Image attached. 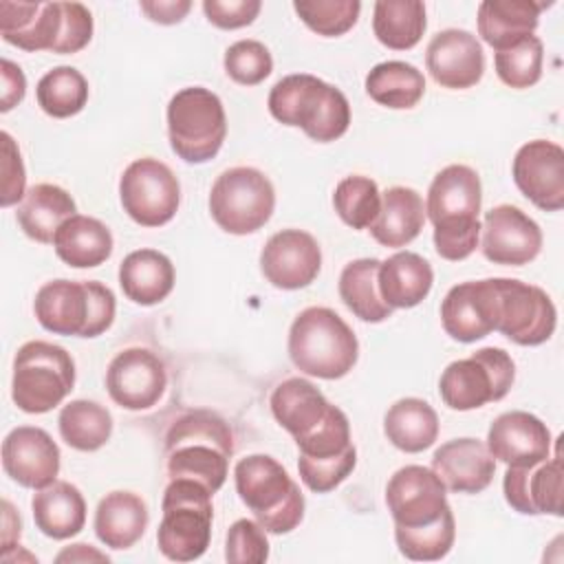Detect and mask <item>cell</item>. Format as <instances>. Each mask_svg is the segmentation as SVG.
Wrapping results in <instances>:
<instances>
[{
	"label": "cell",
	"mask_w": 564,
	"mask_h": 564,
	"mask_svg": "<svg viewBox=\"0 0 564 564\" xmlns=\"http://www.w3.org/2000/svg\"><path fill=\"white\" fill-rule=\"evenodd\" d=\"M150 522L145 500L134 491H110L106 494L95 511V535L99 542L115 551L134 546Z\"/></svg>",
	"instance_id": "27"
},
{
	"label": "cell",
	"mask_w": 564,
	"mask_h": 564,
	"mask_svg": "<svg viewBox=\"0 0 564 564\" xmlns=\"http://www.w3.org/2000/svg\"><path fill=\"white\" fill-rule=\"evenodd\" d=\"M516 187L540 209L564 207V150L555 141L533 139L524 143L511 165Z\"/></svg>",
	"instance_id": "17"
},
{
	"label": "cell",
	"mask_w": 564,
	"mask_h": 564,
	"mask_svg": "<svg viewBox=\"0 0 564 564\" xmlns=\"http://www.w3.org/2000/svg\"><path fill=\"white\" fill-rule=\"evenodd\" d=\"M480 176L469 165H447L432 178L425 216L434 225V249L443 260L458 262L476 251L480 242Z\"/></svg>",
	"instance_id": "1"
},
{
	"label": "cell",
	"mask_w": 564,
	"mask_h": 564,
	"mask_svg": "<svg viewBox=\"0 0 564 564\" xmlns=\"http://www.w3.org/2000/svg\"><path fill=\"white\" fill-rule=\"evenodd\" d=\"M75 386V361L66 348L33 339L13 357L11 399L26 414H44L57 408Z\"/></svg>",
	"instance_id": "8"
},
{
	"label": "cell",
	"mask_w": 564,
	"mask_h": 564,
	"mask_svg": "<svg viewBox=\"0 0 564 564\" xmlns=\"http://www.w3.org/2000/svg\"><path fill=\"white\" fill-rule=\"evenodd\" d=\"M441 324L445 333L463 344L478 341L496 330L498 293L494 278L460 282L441 302Z\"/></svg>",
	"instance_id": "19"
},
{
	"label": "cell",
	"mask_w": 564,
	"mask_h": 564,
	"mask_svg": "<svg viewBox=\"0 0 564 564\" xmlns=\"http://www.w3.org/2000/svg\"><path fill=\"white\" fill-rule=\"evenodd\" d=\"M57 562H90V560H99V562H108L106 553L95 551L90 544H70L68 549H64L62 553H57L55 557Z\"/></svg>",
	"instance_id": "54"
},
{
	"label": "cell",
	"mask_w": 564,
	"mask_h": 564,
	"mask_svg": "<svg viewBox=\"0 0 564 564\" xmlns=\"http://www.w3.org/2000/svg\"><path fill=\"white\" fill-rule=\"evenodd\" d=\"M425 203L421 194L405 185L388 187L381 194V212L368 227L381 247L410 245L425 225Z\"/></svg>",
	"instance_id": "29"
},
{
	"label": "cell",
	"mask_w": 564,
	"mask_h": 564,
	"mask_svg": "<svg viewBox=\"0 0 564 564\" xmlns=\"http://www.w3.org/2000/svg\"><path fill=\"white\" fill-rule=\"evenodd\" d=\"M432 471L443 480L447 491L480 494L496 474V460L478 438H452L432 456Z\"/></svg>",
	"instance_id": "24"
},
{
	"label": "cell",
	"mask_w": 564,
	"mask_h": 564,
	"mask_svg": "<svg viewBox=\"0 0 564 564\" xmlns=\"http://www.w3.org/2000/svg\"><path fill=\"white\" fill-rule=\"evenodd\" d=\"M425 4L419 0H379L372 11L375 37L392 48L408 51L416 46L425 33Z\"/></svg>",
	"instance_id": "38"
},
{
	"label": "cell",
	"mask_w": 564,
	"mask_h": 564,
	"mask_svg": "<svg viewBox=\"0 0 564 564\" xmlns=\"http://www.w3.org/2000/svg\"><path fill=\"white\" fill-rule=\"evenodd\" d=\"M2 509H4V518H2V551L9 553V549H13V544L20 540V516H15V511H13L9 500H2Z\"/></svg>",
	"instance_id": "53"
},
{
	"label": "cell",
	"mask_w": 564,
	"mask_h": 564,
	"mask_svg": "<svg viewBox=\"0 0 564 564\" xmlns=\"http://www.w3.org/2000/svg\"><path fill=\"white\" fill-rule=\"evenodd\" d=\"M425 66L438 86L465 90L482 79L485 53L474 33L465 29H445L430 40Z\"/></svg>",
	"instance_id": "22"
},
{
	"label": "cell",
	"mask_w": 564,
	"mask_h": 564,
	"mask_svg": "<svg viewBox=\"0 0 564 564\" xmlns=\"http://www.w3.org/2000/svg\"><path fill=\"white\" fill-rule=\"evenodd\" d=\"M139 7L152 22L176 24L189 13L192 2L189 0H141Z\"/></svg>",
	"instance_id": "52"
},
{
	"label": "cell",
	"mask_w": 564,
	"mask_h": 564,
	"mask_svg": "<svg viewBox=\"0 0 564 564\" xmlns=\"http://www.w3.org/2000/svg\"><path fill=\"white\" fill-rule=\"evenodd\" d=\"M487 449L507 467H531L551 456V432L535 414L511 410L489 425Z\"/></svg>",
	"instance_id": "21"
},
{
	"label": "cell",
	"mask_w": 564,
	"mask_h": 564,
	"mask_svg": "<svg viewBox=\"0 0 564 564\" xmlns=\"http://www.w3.org/2000/svg\"><path fill=\"white\" fill-rule=\"evenodd\" d=\"M502 491L507 505L524 516H557L562 518V458L555 456L531 467H507Z\"/></svg>",
	"instance_id": "23"
},
{
	"label": "cell",
	"mask_w": 564,
	"mask_h": 564,
	"mask_svg": "<svg viewBox=\"0 0 564 564\" xmlns=\"http://www.w3.org/2000/svg\"><path fill=\"white\" fill-rule=\"evenodd\" d=\"M212 491L189 478H172L161 500L159 551L172 562L198 560L212 540Z\"/></svg>",
	"instance_id": "7"
},
{
	"label": "cell",
	"mask_w": 564,
	"mask_h": 564,
	"mask_svg": "<svg viewBox=\"0 0 564 564\" xmlns=\"http://www.w3.org/2000/svg\"><path fill=\"white\" fill-rule=\"evenodd\" d=\"M366 93L379 106L408 110L421 101L425 93V77L416 66L408 62H381L366 75Z\"/></svg>",
	"instance_id": "37"
},
{
	"label": "cell",
	"mask_w": 564,
	"mask_h": 564,
	"mask_svg": "<svg viewBox=\"0 0 564 564\" xmlns=\"http://www.w3.org/2000/svg\"><path fill=\"white\" fill-rule=\"evenodd\" d=\"M337 216L352 229H368L381 212V192L370 176L350 174L333 192Z\"/></svg>",
	"instance_id": "42"
},
{
	"label": "cell",
	"mask_w": 564,
	"mask_h": 564,
	"mask_svg": "<svg viewBox=\"0 0 564 564\" xmlns=\"http://www.w3.org/2000/svg\"><path fill=\"white\" fill-rule=\"evenodd\" d=\"M357 465V449L350 447L348 452L335 456V458H324V460H302L297 458V471L302 482L315 491V494H328L337 485H341L350 471Z\"/></svg>",
	"instance_id": "47"
},
{
	"label": "cell",
	"mask_w": 564,
	"mask_h": 564,
	"mask_svg": "<svg viewBox=\"0 0 564 564\" xmlns=\"http://www.w3.org/2000/svg\"><path fill=\"white\" fill-rule=\"evenodd\" d=\"M379 267L377 258L350 260L339 273V297L352 315L361 322L379 324L392 315L379 291Z\"/></svg>",
	"instance_id": "36"
},
{
	"label": "cell",
	"mask_w": 564,
	"mask_h": 564,
	"mask_svg": "<svg viewBox=\"0 0 564 564\" xmlns=\"http://www.w3.org/2000/svg\"><path fill=\"white\" fill-rule=\"evenodd\" d=\"M40 326L53 335L99 337L117 313L115 293L97 280H51L40 286L33 300Z\"/></svg>",
	"instance_id": "5"
},
{
	"label": "cell",
	"mask_w": 564,
	"mask_h": 564,
	"mask_svg": "<svg viewBox=\"0 0 564 564\" xmlns=\"http://www.w3.org/2000/svg\"><path fill=\"white\" fill-rule=\"evenodd\" d=\"M62 441L77 452H97L112 434V414L97 401L75 399L59 410Z\"/></svg>",
	"instance_id": "39"
},
{
	"label": "cell",
	"mask_w": 564,
	"mask_h": 564,
	"mask_svg": "<svg viewBox=\"0 0 564 564\" xmlns=\"http://www.w3.org/2000/svg\"><path fill=\"white\" fill-rule=\"evenodd\" d=\"M59 447L42 427H13L2 441L4 474L26 489H42L57 480Z\"/></svg>",
	"instance_id": "20"
},
{
	"label": "cell",
	"mask_w": 564,
	"mask_h": 564,
	"mask_svg": "<svg viewBox=\"0 0 564 564\" xmlns=\"http://www.w3.org/2000/svg\"><path fill=\"white\" fill-rule=\"evenodd\" d=\"M269 112L284 126L302 128L317 143H328L346 134L350 126V104L346 95L324 79L295 73L273 84Z\"/></svg>",
	"instance_id": "3"
},
{
	"label": "cell",
	"mask_w": 564,
	"mask_h": 564,
	"mask_svg": "<svg viewBox=\"0 0 564 564\" xmlns=\"http://www.w3.org/2000/svg\"><path fill=\"white\" fill-rule=\"evenodd\" d=\"M225 73L242 86H256L264 82L273 70V57L269 48L258 40H238L225 51Z\"/></svg>",
	"instance_id": "45"
},
{
	"label": "cell",
	"mask_w": 564,
	"mask_h": 564,
	"mask_svg": "<svg viewBox=\"0 0 564 564\" xmlns=\"http://www.w3.org/2000/svg\"><path fill=\"white\" fill-rule=\"evenodd\" d=\"M262 9L260 0H205L203 11L218 29H242L251 24Z\"/></svg>",
	"instance_id": "50"
},
{
	"label": "cell",
	"mask_w": 564,
	"mask_h": 564,
	"mask_svg": "<svg viewBox=\"0 0 564 564\" xmlns=\"http://www.w3.org/2000/svg\"><path fill=\"white\" fill-rule=\"evenodd\" d=\"M93 37V15L82 2H62V31L53 53H79Z\"/></svg>",
	"instance_id": "48"
},
{
	"label": "cell",
	"mask_w": 564,
	"mask_h": 564,
	"mask_svg": "<svg viewBox=\"0 0 564 564\" xmlns=\"http://www.w3.org/2000/svg\"><path fill=\"white\" fill-rule=\"evenodd\" d=\"M167 386L165 364L148 348L132 346L115 355L106 370L110 399L126 410H150L159 403Z\"/></svg>",
	"instance_id": "15"
},
{
	"label": "cell",
	"mask_w": 564,
	"mask_h": 564,
	"mask_svg": "<svg viewBox=\"0 0 564 564\" xmlns=\"http://www.w3.org/2000/svg\"><path fill=\"white\" fill-rule=\"evenodd\" d=\"M26 194V172L20 148L9 132H2V207L20 203Z\"/></svg>",
	"instance_id": "49"
},
{
	"label": "cell",
	"mask_w": 564,
	"mask_h": 564,
	"mask_svg": "<svg viewBox=\"0 0 564 564\" xmlns=\"http://www.w3.org/2000/svg\"><path fill=\"white\" fill-rule=\"evenodd\" d=\"M55 253L62 262L75 269H90L104 264L115 247L110 229L93 218L75 214L62 223L53 238Z\"/></svg>",
	"instance_id": "34"
},
{
	"label": "cell",
	"mask_w": 564,
	"mask_h": 564,
	"mask_svg": "<svg viewBox=\"0 0 564 564\" xmlns=\"http://www.w3.org/2000/svg\"><path fill=\"white\" fill-rule=\"evenodd\" d=\"M234 432L229 423L209 412L194 410L178 416L165 436V467L172 478H189L216 494L229 471Z\"/></svg>",
	"instance_id": "2"
},
{
	"label": "cell",
	"mask_w": 564,
	"mask_h": 564,
	"mask_svg": "<svg viewBox=\"0 0 564 564\" xmlns=\"http://www.w3.org/2000/svg\"><path fill=\"white\" fill-rule=\"evenodd\" d=\"M225 560L231 564H262L269 560L267 529L258 520H236L225 540Z\"/></svg>",
	"instance_id": "46"
},
{
	"label": "cell",
	"mask_w": 564,
	"mask_h": 564,
	"mask_svg": "<svg viewBox=\"0 0 564 564\" xmlns=\"http://www.w3.org/2000/svg\"><path fill=\"white\" fill-rule=\"evenodd\" d=\"M454 538H456V522H454L452 509H447L436 522L425 527L405 529L394 524V540L401 555L414 562L443 560L452 551Z\"/></svg>",
	"instance_id": "41"
},
{
	"label": "cell",
	"mask_w": 564,
	"mask_h": 564,
	"mask_svg": "<svg viewBox=\"0 0 564 564\" xmlns=\"http://www.w3.org/2000/svg\"><path fill=\"white\" fill-rule=\"evenodd\" d=\"M482 256L494 264L522 267L542 249L540 225L516 205H496L480 225Z\"/></svg>",
	"instance_id": "16"
},
{
	"label": "cell",
	"mask_w": 564,
	"mask_h": 564,
	"mask_svg": "<svg viewBox=\"0 0 564 564\" xmlns=\"http://www.w3.org/2000/svg\"><path fill=\"white\" fill-rule=\"evenodd\" d=\"M236 491L267 533H291L304 518V496L269 454H249L234 467Z\"/></svg>",
	"instance_id": "6"
},
{
	"label": "cell",
	"mask_w": 564,
	"mask_h": 564,
	"mask_svg": "<svg viewBox=\"0 0 564 564\" xmlns=\"http://www.w3.org/2000/svg\"><path fill=\"white\" fill-rule=\"evenodd\" d=\"M119 286L134 304L154 306L174 289V264L156 249H137L119 264Z\"/></svg>",
	"instance_id": "30"
},
{
	"label": "cell",
	"mask_w": 564,
	"mask_h": 564,
	"mask_svg": "<svg viewBox=\"0 0 564 564\" xmlns=\"http://www.w3.org/2000/svg\"><path fill=\"white\" fill-rule=\"evenodd\" d=\"M322 269L317 240L302 229L273 234L260 251V271L275 289L295 291L308 286Z\"/></svg>",
	"instance_id": "18"
},
{
	"label": "cell",
	"mask_w": 564,
	"mask_h": 564,
	"mask_svg": "<svg viewBox=\"0 0 564 564\" xmlns=\"http://www.w3.org/2000/svg\"><path fill=\"white\" fill-rule=\"evenodd\" d=\"M516 379V364L502 348L487 346L467 359L452 361L441 379L438 394L452 410L467 412L507 397Z\"/></svg>",
	"instance_id": "11"
},
{
	"label": "cell",
	"mask_w": 564,
	"mask_h": 564,
	"mask_svg": "<svg viewBox=\"0 0 564 564\" xmlns=\"http://www.w3.org/2000/svg\"><path fill=\"white\" fill-rule=\"evenodd\" d=\"M494 284L498 293L496 330L518 346H540L551 339L557 311L546 291L513 278H494Z\"/></svg>",
	"instance_id": "13"
},
{
	"label": "cell",
	"mask_w": 564,
	"mask_h": 564,
	"mask_svg": "<svg viewBox=\"0 0 564 564\" xmlns=\"http://www.w3.org/2000/svg\"><path fill=\"white\" fill-rule=\"evenodd\" d=\"M227 137V117L216 93L203 86L181 88L167 104V139L185 163H207Z\"/></svg>",
	"instance_id": "9"
},
{
	"label": "cell",
	"mask_w": 564,
	"mask_h": 564,
	"mask_svg": "<svg viewBox=\"0 0 564 564\" xmlns=\"http://www.w3.org/2000/svg\"><path fill=\"white\" fill-rule=\"evenodd\" d=\"M544 7L533 0H485L478 4V35L496 51L509 48L535 33Z\"/></svg>",
	"instance_id": "28"
},
{
	"label": "cell",
	"mask_w": 564,
	"mask_h": 564,
	"mask_svg": "<svg viewBox=\"0 0 564 564\" xmlns=\"http://www.w3.org/2000/svg\"><path fill=\"white\" fill-rule=\"evenodd\" d=\"M273 419L284 427L295 443L317 432L330 416L335 405L304 377H289L275 386L269 399Z\"/></svg>",
	"instance_id": "25"
},
{
	"label": "cell",
	"mask_w": 564,
	"mask_h": 564,
	"mask_svg": "<svg viewBox=\"0 0 564 564\" xmlns=\"http://www.w3.org/2000/svg\"><path fill=\"white\" fill-rule=\"evenodd\" d=\"M31 511L35 527L53 540H68L86 524V500L82 491L66 480L35 489Z\"/></svg>",
	"instance_id": "31"
},
{
	"label": "cell",
	"mask_w": 564,
	"mask_h": 564,
	"mask_svg": "<svg viewBox=\"0 0 564 564\" xmlns=\"http://www.w3.org/2000/svg\"><path fill=\"white\" fill-rule=\"evenodd\" d=\"M383 434L397 449L419 454L434 445L438 436V416L427 401L405 397L388 408L383 416Z\"/></svg>",
	"instance_id": "35"
},
{
	"label": "cell",
	"mask_w": 564,
	"mask_h": 564,
	"mask_svg": "<svg viewBox=\"0 0 564 564\" xmlns=\"http://www.w3.org/2000/svg\"><path fill=\"white\" fill-rule=\"evenodd\" d=\"M0 75H2V101H0V110L9 112L13 106H18L24 99L26 93V77L22 73V68L18 64H13L11 59H2L0 62Z\"/></svg>",
	"instance_id": "51"
},
{
	"label": "cell",
	"mask_w": 564,
	"mask_h": 564,
	"mask_svg": "<svg viewBox=\"0 0 564 564\" xmlns=\"http://www.w3.org/2000/svg\"><path fill=\"white\" fill-rule=\"evenodd\" d=\"M123 212L141 227H161L174 218L181 205V185L174 172L159 159H134L119 178Z\"/></svg>",
	"instance_id": "12"
},
{
	"label": "cell",
	"mask_w": 564,
	"mask_h": 564,
	"mask_svg": "<svg viewBox=\"0 0 564 564\" xmlns=\"http://www.w3.org/2000/svg\"><path fill=\"white\" fill-rule=\"evenodd\" d=\"M434 284L432 264L414 251H397L379 267V291L390 308L421 304Z\"/></svg>",
	"instance_id": "32"
},
{
	"label": "cell",
	"mask_w": 564,
	"mask_h": 564,
	"mask_svg": "<svg viewBox=\"0 0 564 564\" xmlns=\"http://www.w3.org/2000/svg\"><path fill=\"white\" fill-rule=\"evenodd\" d=\"M62 31V2H0V35L22 51L55 48Z\"/></svg>",
	"instance_id": "26"
},
{
	"label": "cell",
	"mask_w": 564,
	"mask_h": 564,
	"mask_svg": "<svg viewBox=\"0 0 564 564\" xmlns=\"http://www.w3.org/2000/svg\"><path fill=\"white\" fill-rule=\"evenodd\" d=\"M275 209V189L256 167H229L212 185L209 212L214 223L234 236H247L269 223Z\"/></svg>",
	"instance_id": "10"
},
{
	"label": "cell",
	"mask_w": 564,
	"mask_h": 564,
	"mask_svg": "<svg viewBox=\"0 0 564 564\" xmlns=\"http://www.w3.org/2000/svg\"><path fill=\"white\" fill-rule=\"evenodd\" d=\"M295 13L317 35L337 37L348 33L361 13L359 0H295Z\"/></svg>",
	"instance_id": "44"
},
{
	"label": "cell",
	"mask_w": 564,
	"mask_h": 564,
	"mask_svg": "<svg viewBox=\"0 0 564 564\" xmlns=\"http://www.w3.org/2000/svg\"><path fill=\"white\" fill-rule=\"evenodd\" d=\"M77 207L73 196L53 183H37L26 189L22 203L18 205L15 218L20 229L35 242H53L57 229L64 220L75 216Z\"/></svg>",
	"instance_id": "33"
},
{
	"label": "cell",
	"mask_w": 564,
	"mask_h": 564,
	"mask_svg": "<svg viewBox=\"0 0 564 564\" xmlns=\"http://www.w3.org/2000/svg\"><path fill=\"white\" fill-rule=\"evenodd\" d=\"M386 505L397 527L416 529L436 522L449 507L443 480L423 465H405L386 485Z\"/></svg>",
	"instance_id": "14"
},
{
	"label": "cell",
	"mask_w": 564,
	"mask_h": 564,
	"mask_svg": "<svg viewBox=\"0 0 564 564\" xmlns=\"http://www.w3.org/2000/svg\"><path fill=\"white\" fill-rule=\"evenodd\" d=\"M35 99L48 117L68 119L84 110L88 101V82L73 66H55L40 77Z\"/></svg>",
	"instance_id": "40"
},
{
	"label": "cell",
	"mask_w": 564,
	"mask_h": 564,
	"mask_svg": "<svg viewBox=\"0 0 564 564\" xmlns=\"http://www.w3.org/2000/svg\"><path fill=\"white\" fill-rule=\"evenodd\" d=\"M289 357L300 372L333 381L355 368L359 341L333 308L308 306L291 324Z\"/></svg>",
	"instance_id": "4"
},
{
	"label": "cell",
	"mask_w": 564,
	"mask_h": 564,
	"mask_svg": "<svg viewBox=\"0 0 564 564\" xmlns=\"http://www.w3.org/2000/svg\"><path fill=\"white\" fill-rule=\"evenodd\" d=\"M542 62H544V46L538 35H529L518 44L496 51L494 66L498 79L516 90L531 88L542 77Z\"/></svg>",
	"instance_id": "43"
}]
</instances>
